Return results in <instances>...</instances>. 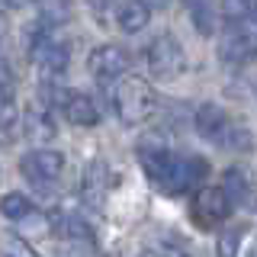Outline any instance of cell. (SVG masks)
Returning a JSON list of instances; mask_svg holds the SVG:
<instances>
[{
    "instance_id": "6da1fadb",
    "label": "cell",
    "mask_w": 257,
    "mask_h": 257,
    "mask_svg": "<svg viewBox=\"0 0 257 257\" xmlns=\"http://www.w3.org/2000/svg\"><path fill=\"white\" fill-rule=\"evenodd\" d=\"M139 158H142L148 180L161 193H171V196L203 187V180L209 174V164L196 155H174L167 148H142Z\"/></svg>"
},
{
    "instance_id": "7a4b0ae2",
    "label": "cell",
    "mask_w": 257,
    "mask_h": 257,
    "mask_svg": "<svg viewBox=\"0 0 257 257\" xmlns=\"http://www.w3.org/2000/svg\"><path fill=\"white\" fill-rule=\"evenodd\" d=\"M196 132L203 135L206 142L219 145L225 151H247L251 148V132L241 122H235V119L222 106H215V103H203V106L196 109Z\"/></svg>"
},
{
    "instance_id": "3957f363",
    "label": "cell",
    "mask_w": 257,
    "mask_h": 257,
    "mask_svg": "<svg viewBox=\"0 0 257 257\" xmlns=\"http://www.w3.org/2000/svg\"><path fill=\"white\" fill-rule=\"evenodd\" d=\"M112 106H116V116L122 119L125 125H142L155 116L158 109V96L151 90V84L145 77L135 74H122L112 90Z\"/></svg>"
},
{
    "instance_id": "277c9868",
    "label": "cell",
    "mask_w": 257,
    "mask_h": 257,
    "mask_svg": "<svg viewBox=\"0 0 257 257\" xmlns=\"http://www.w3.org/2000/svg\"><path fill=\"white\" fill-rule=\"evenodd\" d=\"M148 68H151V74L161 77V80H171V77L183 74V68H187V52H183V45L177 42L171 32L158 36L155 42L148 45Z\"/></svg>"
},
{
    "instance_id": "5b68a950",
    "label": "cell",
    "mask_w": 257,
    "mask_h": 257,
    "mask_svg": "<svg viewBox=\"0 0 257 257\" xmlns=\"http://www.w3.org/2000/svg\"><path fill=\"white\" fill-rule=\"evenodd\" d=\"M61 171H64V155L55 148H36L20 161V174L39 190H48L61 177Z\"/></svg>"
},
{
    "instance_id": "8992f818",
    "label": "cell",
    "mask_w": 257,
    "mask_h": 257,
    "mask_svg": "<svg viewBox=\"0 0 257 257\" xmlns=\"http://www.w3.org/2000/svg\"><path fill=\"white\" fill-rule=\"evenodd\" d=\"M219 58L225 64H247L257 58V32L244 20L231 23L219 36Z\"/></svg>"
},
{
    "instance_id": "52a82bcc",
    "label": "cell",
    "mask_w": 257,
    "mask_h": 257,
    "mask_svg": "<svg viewBox=\"0 0 257 257\" xmlns=\"http://www.w3.org/2000/svg\"><path fill=\"white\" fill-rule=\"evenodd\" d=\"M190 212H193V222H196L199 228H215L219 222L228 219L231 203L222 193V187H206L203 183V187H196V193H193Z\"/></svg>"
},
{
    "instance_id": "ba28073f",
    "label": "cell",
    "mask_w": 257,
    "mask_h": 257,
    "mask_svg": "<svg viewBox=\"0 0 257 257\" xmlns=\"http://www.w3.org/2000/svg\"><path fill=\"white\" fill-rule=\"evenodd\" d=\"M90 74L96 80H103V84H109V80H119L128 71V64H132V58H128V52L122 45H100L90 52Z\"/></svg>"
},
{
    "instance_id": "9c48e42d",
    "label": "cell",
    "mask_w": 257,
    "mask_h": 257,
    "mask_svg": "<svg viewBox=\"0 0 257 257\" xmlns=\"http://www.w3.org/2000/svg\"><path fill=\"white\" fill-rule=\"evenodd\" d=\"M68 45L64 42H48L36 52V64H39V74H42V84H58L61 74L68 71Z\"/></svg>"
},
{
    "instance_id": "30bf717a",
    "label": "cell",
    "mask_w": 257,
    "mask_h": 257,
    "mask_svg": "<svg viewBox=\"0 0 257 257\" xmlns=\"http://www.w3.org/2000/svg\"><path fill=\"white\" fill-rule=\"evenodd\" d=\"M61 109H64L71 125H96L100 122V109H96L93 96H87V93H68Z\"/></svg>"
},
{
    "instance_id": "8fae6325",
    "label": "cell",
    "mask_w": 257,
    "mask_h": 257,
    "mask_svg": "<svg viewBox=\"0 0 257 257\" xmlns=\"http://www.w3.org/2000/svg\"><path fill=\"white\" fill-rule=\"evenodd\" d=\"M52 231H55V235H61V238H68V241H93L90 225L80 219L77 212H61V215H55V219H52Z\"/></svg>"
},
{
    "instance_id": "7c38bea8",
    "label": "cell",
    "mask_w": 257,
    "mask_h": 257,
    "mask_svg": "<svg viewBox=\"0 0 257 257\" xmlns=\"http://www.w3.org/2000/svg\"><path fill=\"white\" fill-rule=\"evenodd\" d=\"M116 20H119V29L122 32H142L151 20V7H145L142 0H125L116 10Z\"/></svg>"
},
{
    "instance_id": "4fadbf2b",
    "label": "cell",
    "mask_w": 257,
    "mask_h": 257,
    "mask_svg": "<svg viewBox=\"0 0 257 257\" xmlns=\"http://www.w3.org/2000/svg\"><path fill=\"white\" fill-rule=\"evenodd\" d=\"M84 196H87V203H90V206H100L103 196H106V164H103V161H93L90 171H87Z\"/></svg>"
},
{
    "instance_id": "5bb4252c",
    "label": "cell",
    "mask_w": 257,
    "mask_h": 257,
    "mask_svg": "<svg viewBox=\"0 0 257 257\" xmlns=\"http://www.w3.org/2000/svg\"><path fill=\"white\" fill-rule=\"evenodd\" d=\"M222 193L228 196V203L235 206V203H244L247 199V193H251V187H247V177L241 167H228L222 177Z\"/></svg>"
},
{
    "instance_id": "9a60e30c",
    "label": "cell",
    "mask_w": 257,
    "mask_h": 257,
    "mask_svg": "<svg viewBox=\"0 0 257 257\" xmlns=\"http://www.w3.org/2000/svg\"><path fill=\"white\" fill-rule=\"evenodd\" d=\"M16 231H20L23 238H29V241H39V238H45L48 231H52V219L32 209L29 215H23V219L16 222Z\"/></svg>"
},
{
    "instance_id": "2e32d148",
    "label": "cell",
    "mask_w": 257,
    "mask_h": 257,
    "mask_svg": "<svg viewBox=\"0 0 257 257\" xmlns=\"http://www.w3.org/2000/svg\"><path fill=\"white\" fill-rule=\"evenodd\" d=\"M32 209L36 206H32V199L26 193H4V196H0V212H4L10 222H20L23 215L32 212Z\"/></svg>"
},
{
    "instance_id": "e0dca14e",
    "label": "cell",
    "mask_w": 257,
    "mask_h": 257,
    "mask_svg": "<svg viewBox=\"0 0 257 257\" xmlns=\"http://www.w3.org/2000/svg\"><path fill=\"white\" fill-rule=\"evenodd\" d=\"M26 132L32 139L45 142V139H55V119L48 116V109H32L26 116Z\"/></svg>"
},
{
    "instance_id": "ac0fdd59",
    "label": "cell",
    "mask_w": 257,
    "mask_h": 257,
    "mask_svg": "<svg viewBox=\"0 0 257 257\" xmlns=\"http://www.w3.org/2000/svg\"><path fill=\"white\" fill-rule=\"evenodd\" d=\"M183 7L190 10L193 16V26H196L203 36L215 29V16H212V7H209V0H183Z\"/></svg>"
},
{
    "instance_id": "d6986e66",
    "label": "cell",
    "mask_w": 257,
    "mask_h": 257,
    "mask_svg": "<svg viewBox=\"0 0 257 257\" xmlns=\"http://www.w3.org/2000/svg\"><path fill=\"white\" fill-rule=\"evenodd\" d=\"M241 238H244V225H238V228H228V231H222V238H219V247H215V254H219V257H238V251H241Z\"/></svg>"
},
{
    "instance_id": "ffe728a7",
    "label": "cell",
    "mask_w": 257,
    "mask_h": 257,
    "mask_svg": "<svg viewBox=\"0 0 257 257\" xmlns=\"http://www.w3.org/2000/svg\"><path fill=\"white\" fill-rule=\"evenodd\" d=\"M219 7L231 23H238V20H244V16H251L257 10V0H219Z\"/></svg>"
},
{
    "instance_id": "44dd1931",
    "label": "cell",
    "mask_w": 257,
    "mask_h": 257,
    "mask_svg": "<svg viewBox=\"0 0 257 257\" xmlns=\"http://www.w3.org/2000/svg\"><path fill=\"white\" fill-rule=\"evenodd\" d=\"M16 122V103H13V90L10 93H0V132L10 128Z\"/></svg>"
},
{
    "instance_id": "7402d4cb",
    "label": "cell",
    "mask_w": 257,
    "mask_h": 257,
    "mask_svg": "<svg viewBox=\"0 0 257 257\" xmlns=\"http://www.w3.org/2000/svg\"><path fill=\"white\" fill-rule=\"evenodd\" d=\"M0 257H39L32 247L26 244V241H10V244L0 251Z\"/></svg>"
},
{
    "instance_id": "603a6c76",
    "label": "cell",
    "mask_w": 257,
    "mask_h": 257,
    "mask_svg": "<svg viewBox=\"0 0 257 257\" xmlns=\"http://www.w3.org/2000/svg\"><path fill=\"white\" fill-rule=\"evenodd\" d=\"M10 90H13V74H10V68L0 61V93H10Z\"/></svg>"
},
{
    "instance_id": "cb8c5ba5",
    "label": "cell",
    "mask_w": 257,
    "mask_h": 257,
    "mask_svg": "<svg viewBox=\"0 0 257 257\" xmlns=\"http://www.w3.org/2000/svg\"><path fill=\"white\" fill-rule=\"evenodd\" d=\"M119 0H87V7H90L93 13H106V10H112Z\"/></svg>"
},
{
    "instance_id": "d4e9b609",
    "label": "cell",
    "mask_w": 257,
    "mask_h": 257,
    "mask_svg": "<svg viewBox=\"0 0 257 257\" xmlns=\"http://www.w3.org/2000/svg\"><path fill=\"white\" fill-rule=\"evenodd\" d=\"M23 4H26V0H0V7H4V10H20Z\"/></svg>"
},
{
    "instance_id": "484cf974",
    "label": "cell",
    "mask_w": 257,
    "mask_h": 257,
    "mask_svg": "<svg viewBox=\"0 0 257 257\" xmlns=\"http://www.w3.org/2000/svg\"><path fill=\"white\" fill-rule=\"evenodd\" d=\"M145 7H167V0H142Z\"/></svg>"
},
{
    "instance_id": "4316f807",
    "label": "cell",
    "mask_w": 257,
    "mask_h": 257,
    "mask_svg": "<svg viewBox=\"0 0 257 257\" xmlns=\"http://www.w3.org/2000/svg\"><path fill=\"white\" fill-rule=\"evenodd\" d=\"M161 257H183V254H174V251H171V254H161Z\"/></svg>"
}]
</instances>
